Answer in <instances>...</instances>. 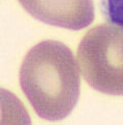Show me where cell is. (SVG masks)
I'll return each instance as SVG.
<instances>
[{"label":"cell","instance_id":"obj_1","mask_svg":"<svg viewBox=\"0 0 123 125\" xmlns=\"http://www.w3.org/2000/svg\"><path fill=\"white\" fill-rule=\"evenodd\" d=\"M79 71V64L68 46L45 40L25 55L20 68V85L40 118L63 120L78 102Z\"/></svg>","mask_w":123,"mask_h":125},{"label":"cell","instance_id":"obj_2","mask_svg":"<svg viewBox=\"0 0 123 125\" xmlns=\"http://www.w3.org/2000/svg\"><path fill=\"white\" fill-rule=\"evenodd\" d=\"M77 58L91 88L123 96V26L109 22L90 29L80 41Z\"/></svg>","mask_w":123,"mask_h":125},{"label":"cell","instance_id":"obj_3","mask_svg":"<svg viewBox=\"0 0 123 125\" xmlns=\"http://www.w3.org/2000/svg\"><path fill=\"white\" fill-rule=\"evenodd\" d=\"M36 20L50 26L73 31L82 30L93 22L92 0H19Z\"/></svg>","mask_w":123,"mask_h":125},{"label":"cell","instance_id":"obj_4","mask_svg":"<svg viewBox=\"0 0 123 125\" xmlns=\"http://www.w3.org/2000/svg\"><path fill=\"white\" fill-rule=\"evenodd\" d=\"M101 5L108 22L123 26V0H102Z\"/></svg>","mask_w":123,"mask_h":125}]
</instances>
